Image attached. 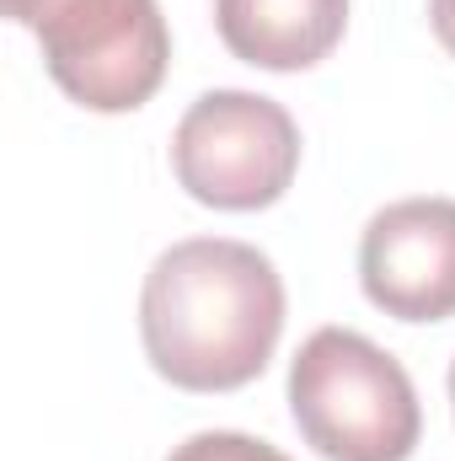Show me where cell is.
Listing matches in <instances>:
<instances>
[{
  "label": "cell",
  "instance_id": "cell-1",
  "mask_svg": "<svg viewBox=\"0 0 455 461\" xmlns=\"http://www.w3.org/2000/svg\"><path fill=\"white\" fill-rule=\"evenodd\" d=\"M284 333V279L268 252L230 236L166 247L139 290V339L161 381L236 392L257 381Z\"/></svg>",
  "mask_w": 455,
  "mask_h": 461
},
{
  "label": "cell",
  "instance_id": "cell-2",
  "mask_svg": "<svg viewBox=\"0 0 455 461\" xmlns=\"http://www.w3.org/2000/svg\"><path fill=\"white\" fill-rule=\"evenodd\" d=\"M290 413L327 461H407L424 413L397 354L353 328H317L290 359Z\"/></svg>",
  "mask_w": 455,
  "mask_h": 461
},
{
  "label": "cell",
  "instance_id": "cell-3",
  "mask_svg": "<svg viewBox=\"0 0 455 461\" xmlns=\"http://www.w3.org/2000/svg\"><path fill=\"white\" fill-rule=\"evenodd\" d=\"M22 22L54 86L86 113H134L166 81L172 38L156 0H0Z\"/></svg>",
  "mask_w": 455,
  "mask_h": 461
},
{
  "label": "cell",
  "instance_id": "cell-4",
  "mask_svg": "<svg viewBox=\"0 0 455 461\" xmlns=\"http://www.w3.org/2000/svg\"><path fill=\"white\" fill-rule=\"evenodd\" d=\"M300 167V129L273 97L204 92L172 134V172L188 199L210 210H268L290 194Z\"/></svg>",
  "mask_w": 455,
  "mask_h": 461
},
{
  "label": "cell",
  "instance_id": "cell-5",
  "mask_svg": "<svg viewBox=\"0 0 455 461\" xmlns=\"http://www.w3.org/2000/svg\"><path fill=\"white\" fill-rule=\"evenodd\" d=\"M359 285L397 322L455 317V199H397L370 215Z\"/></svg>",
  "mask_w": 455,
  "mask_h": 461
},
{
  "label": "cell",
  "instance_id": "cell-6",
  "mask_svg": "<svg viewBox=\"0 0 455 461\" xmlns=\"http://www.w3.org/2000/svg\"><path fill=\"white\" fill-rule=\"evenodd\" d=\"M215 27L241 65L290 76L343 43L348 0H215Z\"/></svg>",
  "mask_w": 455,
  "mask_h": 461
},
{
  "label": "cell",
  "instance_id": "cell-7",
  "mask_svg": "<svg viewBox=\"0 0 455 461\" xmlns=\"http://www.w3.org/2000/svg\"><path fill=\"white\" fill-rule=\"evenodd\" d=\"M166 461H290L279 446L257 440V435H241V429H204V435H188Z\"/></svg>",
  "mask_w": 455,
  "mask_h": 461
},
{
  "label": "cell",
  "instance_id": "cell-8",
  "mask_svg": "<svg viewBox=\"0 0 455 461\" xmlns=\"http://www.w3.org/2000/svg\"><path fill=\"white\" fill-rule=\"evenodd\" d=\"M429 22H434V38L445 43V54L455 59V0H429Z\"/></svg>",
  "mask_w": 455,
  "mask_h": 461
},
{
  "label": "cell",
  "instance_id": "cell-9",
  "mask_svg": "<svg viewBox=\"0 0 455 461\" xmlns=\"http://www.w3.org/2000/svg\"><path fill=\"white\" fill-rule=\"evenodd\" d=\"M451 408H455V359H451Z\"/></svg>",
  "mask_w": 455,
  "mask_h": 461
}]
</instances>
